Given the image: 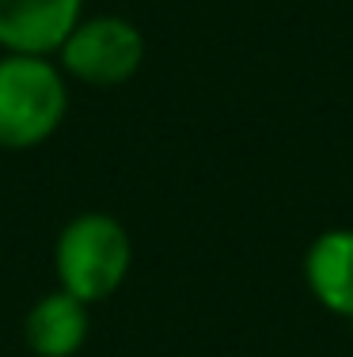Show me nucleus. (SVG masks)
<instances>
[{"mask_svg":"<svg viewBox=\"0 0 353 357\" xmlns=\"http://www.w3.org/2000/svg\"><path fill=\"white\" fill-rule=\"evenodd\" d=\"M133 266V240L125 225L111 213H77L57 232L54 270L65 293L84 304H99L114 296Z\"/></svg>","mask_w":353,"mask_h":357,"instance_id":"f257e3e1","label":"nucleus"},{"mask_svg":"<svg viewBox=\"0 0 353 357\" xmlns=\"http://www.w3.org/2000/svg\"><path fill=\"white\" fill-rule=\"evenodd\" d=\"M69 110V76L35 54L0 57V149H35L49 141Z\"/></svg>","mask_w":353,"mask_h":357,"instance_id":"f03ea898","label":"nucleus"},{"mask_svg":"<svg viewBox=\"0 0 353 357\" xmlns=\"http://www.w3.org/2000/svg\"><path fill=\"white\" fill-rule=\"evenodd\" d=\"M57 57L61 73L88 88H122L145 65V35L125 15H84Z\"/></svg>","mask_w":353,"mask_h":357,"instance_id":"7ed1b4c3","label":"nucleus"},{"mask_svg":"<svg viewBox=\"0 0 353 357\" xmlns=\"http://www.w3.org/2000/svg\"><path fill=\"white\" fill-rule=\"evenodd\" d=\"M84 20V0H0V50L49 57Z\"/></svg>","mask_w":353,"mask_h":357,"instance_id":"20e7f679","label":"nucleus"},{"mask_svg":"<svg viewBox=\"0 0 353 357\" xmlns=\"http://www.w3.org/2000/svg\"><path fill=\"white\" fill-rule=\"evenodd\" d=\"M304 285L319 308L353 319V228H327L308 243Z\"/></svg>","mask_w":353,"mask_h":357,"instance_id":"39448f33","label":"nucleus"},{"mask_svg":"<svg viewBox=\"0 0 353 357\" xmlns=\"http://www.w3.org/2000/svg\"><path fill=\"white\" fill-rule=\"evenodd\" d=\"M91 304L77 301L65 289L46 293L23 319V338H27L31 354L38 357H72L84 350L91 331Z\"/></svg>","mask_w":353,"mask_h":357,"instance_id":"423d86ee","label":"nucleus"}]
</instances>
